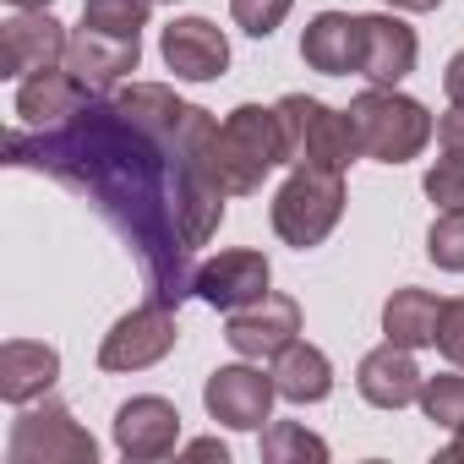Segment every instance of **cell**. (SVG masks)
<instances>
[{
	"instance_id": "cell-7",
	"label": "cell",
	"mask_w": 464,
	"mask_h": 464,
	"mask_svg": "<svg viewBox=\"0 0 464 464\" xmlns=\"http://www.w3.org/2000/svg\"><path fill=\"white\" fill-rule=\"evenodd\" d=\"M175 339H180V328H175V306L148 295L142 306H131V312L104 334V344H99V366H104V372H148V366H159V361L175 350Z\"/></svg>"
},
{
	"instance_id": "cell-23",
	"label": "cell",
	"mask_w": 464,
	"mask_h": 464,
	"mask_svg": "<svg viewBox=\"0 0 464 464\" xmlns=\"http://www.w3.org/2000/svg\"><path fill=\"white\" fill-rule=\"evenodd\" d=\"M148 12H153V0H82V23L115 39H137L148 28Z\"/></svg>"
},
{
	"instance_id": "cell-34",
	"label": "cell",
	"mask_w": 464,
	"mask_h": 464,
	"mask_svg": "<svg viewBox=\"0 0 464 464\" xmlns=\"http://www.w3.org/2000/svg\"><path fill=\"white\" fill-rule=\"evenodd\" d=\"M6 6H17V12H50V0H6Z\"/></svg>"
},
{
	"instance_id": "cell-2",
	"label": "cell",
	"mask_w": 464,
	"mask_h": 464,
	"mask_svg": "<svg viewBox=\"0 0 464 464\" xmlns=\"http://www.w3.org/2000/svg\"><path fill=\"white\" fill-rule=\"evenodd\" d=\"M285 164V131H279V110L263 104H241L229 110L208 142V175L224 197H252L268 169Z\"/></svg>"
},
{
	"instance_id": "cell-33",
	"label": "cell",
	"mask_w": 464,
	"mask_h": 464,
	"mask_svg": "<svg viewBox=\"0 0 464 464\" xmlns=\"http://www.w3.org/2000/svg\"><path fill=\"white\" fill-rule=\"evenodd\" d=\"M382 6H393V12H437L442 0H382Z\"/></svg>"
},
{
	"instance_id": "cell-17",
	"label": "cell",
	"mask_w": 464,
	"mask_h": 464,
	"mask_svg": "<svg viewBox=\"0 0 464 464\" xmlns=\"http://www.w3.org/2000/svg\"><path fill=\"white\" fill-rule=\"evenodd\" d=\"M88 99H93V88H88L77 72L50 66V72L23 77V88H17V121H23L28 131H44V126H61L66 115H77Z\"/></svg>"
},
{
	"instance_id": "cell-5",
	"label": "cell",
	"mask_w": 464,
	"mask_h": 464,
	"mask_svg": "<svg viewBox=\"0 0 464 464\" xmlns=\"http://www.w3.org/2000/svg\"><path fill=\"white\" fill-rule=\"evenodd\" d=\"M274 110H279V131H285V164L350 169V159H361L344 110H328L323 99H306V93H285Z\"/></svg>"
},
{
	"instance_id": "cell-29",
	"label": "cell",
	"mask_w": 464,
	"mask_h": 464,
	"mask_svg": "<svg viewBox=\"0 0 464 464\" xmlns=\"http://www.w3.org/2000/svg\"><path fill=\"white\" fill-rule=\"evenodd\" d=\"M437 142H442L448 153H464V110H459V104L437 121Z\"/></svg>"
},
{
	"instance_id": "cell-27",
	"label": "cell",
	"mask_w": 464,
	"mask_h": 464,
	"mask_svg": "<svg viewBox=\"0 0 464 464\" xmlns=\"http://www.w3.org/2000/svg\"><path fill=\"white\" fill-rule=\"evenodd\" d=\"M290 6H295V0H229V17L241 23V34L268 39V34L290 17Z\"/></svg>"
},
{
	"instance_id": "cell-24",
	"label": "cell",
	"mask_w": 464,
	"mask_h": 464,
	"mask_svg": "<svg viewBox=\"0 0 464 464\" xmlns=\"http://www.w3.org/2000/svg\"><path fill=\"white\" fill-rule=\"evenodd\" d=\"M415 404L426 410V420H437V426H448V431H453V426H464V366L426 377Z\"/></svg>"
},
{
	"instance_id": "cell-25",
	"label": "cell",
	"mask_w": 464,
	"mask_h": 464,
	"mask_svg": "<svg viewBox=\"0 0 464 464\" xmlns=\"http://www.w3.org/2000/svg\"><path fill=\"white\" fill-rule=\"evenodd\" d=\"M426 257L442 274H464V208H442L426 229Z\"/></svg>"
},
{
	"instance_id": "cell-35",
	"label": "cell",
	"mask_w": 464,
	"mask_h": 464,
	"mask_svg": "<svg viewBox=\"0 0 464 464\" xmlns=\"http://www.w3.org/2000/svg\"><path fill=\"white\" fill-rule=\"evenodd\" d=\"M153 6H159V0H153ZM169 6H175V0H169Z\"/></svg>"
},
{
	"instance_id": "cell-10",
	"label": "cell",
	"mask_w": 464,
	"mask_h": 464,
	"mask_svg": "<svg viewBox=\"0 0 464 464\" xmlns=\"http://www.w3.org/2000/svg\"><path fill=\"white\" fill-rule=\"evenodd\" d=\"M72 34L50 12H17L0 23V77H34L50 66H66Z\"/></svg>"
},
{
	"instance_id": "cell-26",
	"label": "cell",
	"mask_w": 464,
	"mask_h": 464,
	"mask_svg": "<svg viewBox=\"0 0 464 464\" xmlns=\"http://www.w3.org/2000/svg\"><path fill=\"white\" fill-rule=\"evenodd\" d=\"M426 197L437 208H464V153H442L431 169H426Z\"/></svg>"
},
{
	"instance_id": "cell-20",
	"label": "cell",
	"mask_w": 464,
	"mask_h": 464,
	"mask_svg": "<svg viewBox=\"0 0 464 464\" xmlns=\"http://www.w3.org/2000/svg\"><path fill=\"white\" fill-rule=\"evenodd\" d=\"M274 388H279V399H290V404H323V399L334 393V361H328L317 344L295 339V344H285V350L274 355Z\"/></svg>"
},
{
	"instance_id": "cell-18",
	"label": "cell",
	"mask_w": 464,
	"mask_h": 464,
	"mask_svg": "<svg viewBox=\"0 0 464 464\" xmlns=\"http://www.w3.org/2000/svg\"><path fill=\"white\" fill-rule=\"evenodd\" d=\"M61 377V350L39 344V339H6L0 344V399L6 404H34L55 388Z\"/></svg>"
},
{
	"instance_id": "cell-13",
	"label": "cell",
	"mask_w": 464,
	"mask_h": 464,
	"mask_svg": "<svg viewBox=\"0 0 464 464\" xmlns=\"http://www.w3.org/2000/svg\"><path fill=\"white\" fill-rule=\"evenodd\" d=\"M159 55L180 82H213L229 66V39L208 23V17H175L159 34Z\"/></svg>"
},
{
	"instance_id": "cell-8",
	"label": "cell",
	"mask_w": 464,
	"mask_h": 464,
	"mask_svg": "<svg viewBox=\"0 0 464 464\" xmlns=\"http://www.w3.org/2000/svg\"><path fill=\"white\" fill-rule=\"evenodd\" d=\"M274 399H279V388H274V372L263 377L257 366H218V372H208V382H202V404H208V415L218 420V426H229V431H257L268 415H274Z\"/></svg>"
},
{
	"instance_id": "cell-9",
	"label": "cell",
	"mask_w": 464,
	"mask_h": 464,
	"mask_svg": "<svg viewBox=\"0 0 464 464\" xmlns=\"http://www.w3.org/2000/svg\"><path fill=\"white\" fill-rule=\"evenodd\" d=\"M224 339H229V350H236L241 361H274L285 344L301 339V306H295L290 295H274V290H268L263 301L229 312Z\"/></svg>"
},
{
	"instance_id": "cell-1",
	"label": "cell",
	"mask_w": 464,
	"mask_h": 464,
	"mask_svg": "<svg viewBox=\"0 0 464 464\" xmlns=\"http://www.w3.org/2000/svg\"><path fill=\"white\" fill-rule=\"evenodd\" d=\"M6 159L82 191L137 252L153 301L180 306L191 295V252L208 246L224 224V191L213 186L208 159L159 142L104 93H93L61 126H12Z\"/></svg>"
},
{
	"instance_id": "cell-21",
	"label": "cell",
	"mask_w": 464,
	"mask_h": 464,
	"mask_svg": "<svg viewBox=\"0 0 464 464\" xmlns=\"http://www.w3.org/2000/svg\"><path fill=\"white\" fill-rule=\"evenodd\" d=\"M437 317H442V301L431 290H393L382 301V334L404 350L437 344Z\"/></svg>"
},
{
	"instance_id": "cell-32",
	"label": "cell",
	"mask_w": 464,
	"mask_h": 464,
	"mask_svg": "<svg viewBox=\"0 0 464 464\" xmlns=\"http://www.w3.org/2000/svg\"><path fill=\"white\" fill-rule=\"evenodd\" d=\"M437 459H442V464H464V426H453V442H448Z\"/></svg>"
},
{
	"instance_id": "cell-3",
	"label": "cell",
	"mask_w": 464,
	"mask_h": 464,
	"mask_svg": "<svg viewBox=\"0 0 464 464\" xmlns=\"http://www.w3.org/2000/svg\"><path fill=\"white\" fill-rule=\"evenodd\" d=\"M344 115H350L361 159H377V164H410L431 142V131H437L426 104L399 93V88H366V93L350 99Z\"/></svg>"
},
{
	"instance_id": "cell-6",
	"label": "cell",
	"mask_w": 464,
	"mask_h": 464,
	"mask_svg": "<svg viewBox=\"0 0 464 464\" xmlns=\"http://www.w3.org/2000/svg\"><path fill=\"white\" fill-rule=\"evenodd\" d=\"M6 459L12 464H93L99 442L72 420L66 404L44 399V404H23V415L12 420Z\"/></svg>"
},
{
	"instance_id": "cell-28",
	"label": "cell",
	"mask_w": 464,
	"mask_h": 464,
	"mask_svg": "<svg viewBox=\"0 0 464 464\" xmlns=\"http://www.w3.org/2000/svg\"><path fill=\"white\" fill-rule=\"evenodd\" d=\"M437 350L448 355V366H464V295H459V301H442V317H437Z\"/></svg>"
},
{
	"instance_id": "cell-31",
	"label": "cell",
	"mask_w": 464,
	"mask_h": 464,
	"mask_svg": "<svg viewBox=\"0 0 464 464\" xmlns=\"http://www.w3.org/2000/svg\"><path fill=\"white\" fill-rule=\"evenodd\" d=\"M186 459H218V464H224L229 453H224V442H213V437H202V442H191V448H186Z\"/></svg>"
},
{
	"instance_id": "cell-16",
	"label": "cell",
	"mask_w": 464,
	"mask_h": 464,
	"mask_svg": "<svg viewBox=\"0 0 464 464\" xmlns=\"http://www.w3.org/2000/svg\"><path fill=\"white\" fill-rule=\"evenodd\" d=\"M142 61V44L137 39H115V34H99V28H77L72 44H66V72H77L93 93H110L121 77H131Z\"/></svg>"
},
{
	"instance_id": "cell-4",
	"label": "cell",
	"mask_w": 464,
	"mask_h": 464,
	"mask_svg": "<svg viewBox=\"0 0 464 464\" xmlns=\"http://www.w3.org/2000/svg\"><path fill=\"white\" fill-rule=\"evenodd\" d=\"M344 169H323V164H295L290 180L274 191V229L279 241L295 252H312L334 236V224L344 218Z\"/></svg>"
},
{
	"instance_id": "cell-15",
	"label": "cell",
	"mask_w": 464,
	"mask_h": 464,
	"mask_svg": "<svg viewBox=\"0 0 464 464\" xmlns=\"http://www.w3.org/2000/svg\"><path fill=\"white\" fill-rule=\"evenodd\" d=\"M420 366H415V350H404V344H393V339H382L377 350H366L361 355V366H355V388H361V399L366 404H377V410H404V404H415L420 399Z\"/></svg>"
},
{
	"instance_id": "cell-11",
	"label": "cell",
	"mask_w": 464,
	"mask_h": 464,
	"mask_svg": "<svg viewBox=\"0 0 464 464\" xmlns=\"http://www.w3.org/2000/svg\"><path fill=\"white\" fill-rule=\"evenodd\" d=\"M175 442H180V410L169 399L137 393V399H126L115 410V448H121V459H137V464L169 459Z\"/></svg>"
},
{
	"instance_id": "cell-22",
	"label": "cell",
	"mask_w": 464,
	"mask_h": 464,
	"mask_svg": "<svg viewBox=\"0 0 464 464\" xmlns=\"http://www.w3.org/2000/svg\"><path fill=\"white\" fill-rule=\"evenodd\" d=\"M263 459L268 464H323L328 459V442L317 437V431H306L301 420H274L268 431H263Z\"/></svg>"
},
{
	"instance_id": "cell-14",
	"label": "cell",
	"mask_w": 464,
	"mask_h": 464,
	"mask_svg": "<svg viewBox=\"0 0 464 464\" xmlns=\"http://www.w3.org/2000/svg\"><path fill=\"white\" fill-rule=\"evenodd\" d=\"M415 55H420V39L410 23H399L388 12L361 17V77L372 88H399L415 72Z\"/></svg>"
},
{
	"instance_id": "cell-12",
	"label": "cell",
	"mask_w": 464,
	"mask_h": 464,
	"mask_svg": "<svg viewBox=\"0 0 464 464\" xmlns=\"http://www.w3.org/2000/svg\"><path fill=\"white\" fill-rule=\"evenodd\" d=\"M268 285H274L268 257L241 246V252H218L213 263H202V268H197L191 295H202V301H208V306H218V312H241V306L263 301V295H268Z\"/></svg>"
},
{
	"instance_id": "cell-19",
	"label": "cell",
	"mask_w": 464,
	"mask_h": 464,
	"mask_svg": "<svg viewBox=\"0 0 464 464\" xmlns=\"http://www.w3.org/2000/svg\"><path fill=\"white\" fill-rule=\"evenodd\" d=\"M301 61L323 77H361V17L350 12H317L301 34Z\"/></svg>"
},
{
	"instance_id": "cell-30",
	"label": "cell",
	"mask_w": 464,
	"mask_h": 464,
	"mask_svg": "<svg viewBox=\"0 0 464 464\" xmlns=\"http://www.w3.org/2000/svg\"><path fill=\"white\" fill-rule=\"evenodd\" d=\"M442 88H448V104H459V110H464V50L448 61V72H442Z\"/></svg>"
}]
</instances>
